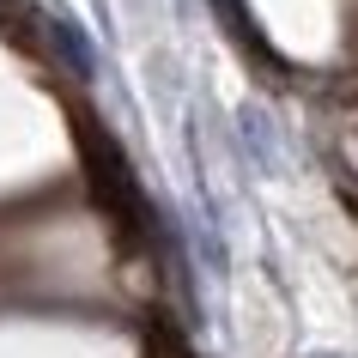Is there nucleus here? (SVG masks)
I'll use <instances>...</instances> for the list:
<instances>
[{
	"instance_id": "obj_1",
	"label": "nucleus",
	"mask_w": 358,
	"mask_h": 358,
	"mask_svg": "<svg viewBox=\"0 0 358 358\" xmlns=\"http://www.w3.org/2000/svg\"><path fill=\"white\" fill-rule=\"evenodd\" d=\"M43 37H49L55 61H61L73 79H92V73H97V49H92V37H85V24H79V19L49 13V19H43Z\"/></svg>"
},
{
	"instance_id": "obj_2",
	"label": "nucleus",
	"mask_w": 358,
	"mask_h": 358,
	"mask_svg": "<svg viewBox=\"0 0 358 358\" xmlns=\"http://www.w3.org/2000/svg\"><path fill=\"white\" fill-rule=\"evenodd\" d=\"M328 158H334L340 182L358 189V103H346V110L334 115V128H328Z\"/></svg>"
},
{
	"instance_id": "obj_3",
	"label": "nucleus",
	"mask_w": 358,
	"mask_h": 358,
	"mask_svg": "<svg viewBox=\"0 0 358 358\" xmlns=\"http://www.w3.org/2000/svg\"><path fill=\"white\" fill-rule=\"evenodd\" d=\"M243 146H249V158L262 170H280V134H273V122H267L255 103L243 110Z\"/></svg>"
},
{
	"instance_id": "obj_4",
	"label": "nucleus",
	"mask_w": 358,
	"mask_h": 358,
	"mask_svg": "<svg viewBox=\"0 0 358 358\" xmlns=\"http://www.w3.org/2000/svg\"><path fill=\"white\" fill-rule=\"evenodd\" d=\"M316 358H340V352H316Z\"/></svg>"
}]
</instances>
